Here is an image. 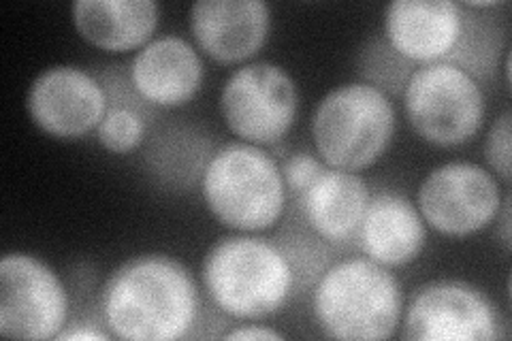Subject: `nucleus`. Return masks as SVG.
<instances>
[{"label": "nucleus", "mask_w": 512, "mask_h": 341, "mask_svg": "<svg viewBox=\"0 0 512 341\" xmlns=\"http://www.w3.org/2000/svg\"><path fill=\"white\" fill-rule=\"evenodd\" d=\"M312 292V316L323 335L348 341H382L397 335L404 288L393 269L367 256L333 261Z\"/></svg>", "instance_id": "nucleus-3"}, {"label": "nucleus", "mask_w": 512, "mask_h": 341, "mask_svg": "<svg viewBox=\"0 0 512 341\" xmlns=\"http://www.w3.org/2000/svg\"><path fill=\"white\" fill-rule=\"evenodd\" d=\"M414 69L416 64L399 54L384 35L367 37L357 52L359 81L382 90L391 99H402Z\"/></svg>", "instance_id": "nucleus-22"}, {"label": "nucleus", "mask_w": 512, "mask_h": 341, "mask_svg": "<svg viewBox=\"0 0 512 341\" xmlns=\"http://www.w3.org/2000/svg\"><path fill=\"white\" fill-rule=\"evenodd\" d=\"M370 199V186L359 173L327 167L291 205L320 239L346 250L357 246V233Z\"/></svg>", "instance_id": "nucleus-15"}, {"label": "nucleus", "mask_w": 512, "mask_h": 341, "mask_svg": "<svg viewBox=\"0 0 512 341\" xmlns=\"http://www.w3.org/2000/svg\"><path fill=\"white\" fill-rule=\"evenodd\" d=\"M222 339H278V341H282V339H286V335L274 327H269V324L246 322V324H239V327L229 329L222 335Z\"/></svg>", "instance_id": "nucleus-26"}, {"label": "nucleus", "mask_w": 512, "mask_h": 341, "mask_svg": "<svg viewBox=\"0 0 512 341\" xmlns=\"http://www.w3.org/2000/svg\"><path fill=\"white\" fill-rule=\"evenodd\" d=\"M203 303L195 275L165 252L128 258L109 273L96 297L103 327L126 341L190 339Z\"/></svg>", "instance_id": "nucleus-1"}, {"label": "nucleus", "mask_w": 512, "mask_h": 341, "mask_svg": "<svg viewBox=\"0 0 512 341\" xmlns=\"http://www.w3.org/2000/svg\"><path fill=\"white\" fill-rule=\"evenodd\" d=\"M397 133V109L389 94L348 81L318 101L310 135L329 169L359 173L387 154Z\"/></svg>", "instance_id": "nucleus-5"}, {"label": "nucleus", "mask_w": 512, "mask_h": 341, "mask_svg": "<svg viewBox=\"0 0 512 341\" xmlns=\"http://www.w3.org/2000/svg\"><path fill=\"white\" fill-rule=\"evenodd\" d=\"M199 188L207 211L235 233L276 229L288 209L278 158L244 141L214 150Z\"/></svg>", "instance_id": "nucleus-4"}, {"label": "nucleus", "mask_w": 512, "mask_h": 341, "mask_svg": "<svg viewBox=\"0 0 512 341\" xmlns=\"http://www.w3.org/2000/svg\"><path fill=\"white\" fill-rule=\"evenodd\" d=\"M99 79L107 92V111L96 128V141L109 154H131L146 143L156 109L141 99L120 67L103 69Z\"/></svg>", "instance_id": "nucleus-18"}, {"label": "nucleus", "mask_w": 512, "mask_h": 341, "mask_svg": "<svg viewBox=\"0 0 512 341\" xmlns=\"http://www.w3.org/2000/svg\"><path fill=\"white\" fill-rule=\"evenodd\" d=\"M71 20L77 35L96 50L126 54L154 39L160 5L156 0H77Z\"/></svg>", "instance_id": "nucleus-17"}, {"label": "nucleus", "mask_w": 512, "mask_h": 341, "mask_svg": "<svg viewBox=\"0 0 512 341\" xmlns=\"http://www.w3.org/2000/svg\"><path fill=\"white\" fill-rule=\"evenodd\" d=\"M416 137L434 148H459L483 131L487 94L480 81L451 62L416 67L402 94Z\"/></svg>", "instance_id": "nucleus-6"}, {"label": "nucleus", "mask_w": 512, "mask_h": 341, "mask_svg": "<svg viewBox=\"0 0 512 341\" xmlns=\"http://www.w3.org/2000/svg\"><path fill=\"white\" fill-rule=\"evenodd\" d=\"M71 297L58 271L32 252L0 258V335L9 339H56L69 327Z\"/></svg>", "instance_id": "nucleus-8"}, {"label": "nucleus", "mask_w": 512, "mask_h": 341, "mask_svg": "<svg viewBox=\"0 0 512 341\" xmlns=\"http://www.w3.org/2000/svg\"><path fill=\"white\" fill-rule=\"evenodd\" d=\"M280 162V171H282V180L288 192V205L297 201L303 192H306L316 177L327 169V165L320 160L318 154L312 152H293L286 158L278 160Z\"/></svg>", "instance_id": "nucleus-24"}, {"label": "nucleus", "mask_w": 512, "mask_h": 341, "mask_svg": "<svg viewBox=\"0 0 512 341\" xmlns=\"http://www.w3.org/2000/svg\"><path fill=\"white\" fill-rule=\"evenodd\" d=\"M506 190L510 188L478 162L451 160L423 177L414 203L429 229L463 239L489 229Z\"/></svg>", "instance_id": "nucleus-9"}, {"label": "nucleus", "mask_w": 512, "mask_h": 341, "mask_svg": "<svg viewBox=\"0 0 512 341\" xmlns=\"http://www.w3.org/2000/svg\"><path fill=\"white\" fill-rule=\"evenodd\" d=\"M510 190H506L504 201L500 207V214L495 216V235H498L502 248L506 252L512 250V233H510Z\"/></svg>", "instance_id": "nucleus-27"}, {"label": "nucleus", "mask_w": 512, "mask_h": 341, "mask_svg": "<svg viewBox=\"0 0 512 341\" xmlns=\"http://www.w3.org/2000/svg\"><path fill=\"white\" fill-rule=\"evenodd\" d=\"M498 307L483 288L434 280L416 288L397 335L410 341H493L506 337Z\"/></svg>", "instance_id": "nucleus-10"}, {"label": "nucleus", "mask_w": 512, "mask_h": 341, "mask_svg": "<svg viewBox=\"0 0 512 341\" xmlns=\"http://www.w3.org/2000/svg\"><path fill=\"white\" fill-rule=\"evenodd\" d=\"M26 111L47 137L79 141L101 126L107 92L99 75L79 64H52L30 81Z\"/></svg>", "instance_id": "nucleus-11"}, {"label": "nucleus", "mask_w": 512, "mask_h": 341, "mask_svg": "<svg viewBox=\"0 0 512 341\" xmlns=\"http://www.w3.org/2000/svg\"><path fill=\"white\" fill-rule=\"evenodd\" d=\"M357 246L370 261L397 269L414 263L427 246V224L406 194H372L357 233Z\"/></svg>", "instance_id": "nucleus-16"}, {"label": "nucleus", "mask_w": 512, "mask_h": 341, "mask_svg": "<svg viewBox=\"0 0 512 341\" xmlns=\"http://www.w3.org/2000/svg\"><path fill=\"white\" fill-rule=\"evenodd\" d=\"M461 32L455 0H393L382 13V35L416 67L446 62Z\"/></svg>", "instance_id": "nucleus-14"}, {"label": "nucleus", "mask_w": 512, "mask_h": 341, "mask_svg": "<svg viewBox=\"0 0 512 341\" xmlns=\"http://www.w3.org/2000/svg\"><path fill=\"white\" fill-rule=\"evenodd\" d=\"M205 297L239 322L276 316L293 299V271L274 239L235 233L218 239L201 265Z\"/></svg>", "instance_id": "nucleus-2"}, {"label": "nucleus", "mask_w": 512, "mask_h": 341, "mask_svg": "<svg viewBox=\"0 0 512 341\" xmlns=\"http://www.w3.org/2000/svg\"><path fill=\"white\" fill-rule=\"evenodd\" d=\"M512 113L506 109L489 126L483 143V156L487 169L498 177V180L508 188L510 186V152H512Z\"/></svg>", "instance_id": "nucleus-23"}, {"label": "nucleus", "mask_w": 512, "mask_h": 341, "mask_svg": "<svg viewBox=\"0 0 512 341\" xmlns=\"http://www.w3.org/2000/svg\"><path fill=\"white\" fill-rule=\"evenodd\" d=\"M271 20L265 0H199L190 7V35L201 54L231 67L263 50Z\"/></svg>", "instance_id": "nucleus-12"}, {"label": "nucleus", "mask_w": 512, "mask_h": 341, "mask_svg": "<svg viewBox=\"0 0 512 341\" xmlns=\"http://www.w3.org/2000/svg\"><path fill=\"white\" fill-rule=\"evenodd\" d=\"M506 52L508 28L498 9L474 11L461 5V32L455 50L446 62L455 64L480 84H485L498 73L500 60Z\"/></svg>", "instance_id": "nucleus-20"}, {"label": "nucleus", "mask_w": 512, "mask_h": 341, "mask_svg": "<svg viewBox=\"0 0 512 341\" xmlns=\"http://www.w3.org/2000/svg\"><path fill=\"white\" fill-rule=\"evenodd\" d=\"M56 339L60 341H107L114 339L105 327H99V324H82V322H73L71 327L64 329Z\"/></svg>", "instance_id": "nucleus-25"}, {"label": "nucleus", "mask_w": 512, "mask_h": 341, "mask_svg": "<svg viewBox=\"0 0 512 341\" xmlns=\"http://www.w3.org/2000/svg\"><path fill=\"white\" fill-rule=\"evenodd\" d=\"M274 241L293 271V299L310 292L338 254V248L320 239L295 209L278 229Z\"/></svg>", "instance_id": "nucleus-21"}, {"label": "nucleus", "mask_w": 512, "mask_h": 341, "mask_svg": "<svg viewBox=\"0 0 512 341\" xmlns=\"http://www.w3.org/2000/svg\"><path fill=\"white\" fill-rule=\"evenodd\" d=\"M212 154V141L192 126H169L156 137L152 135L146 152L150 171L158 177V182L188 190L197 182L201 184Z\"/></svg>", "instance_id": "nucleus-19"}, {"label": "nucleus", "mask_w": 512, "mask_h": 341, "mask_svg": "<svg viewBox=\"0 0 512 341\" xmlns=\"http://www.w3.org/2000/svg\"><path fill=\"white\" fill-rule=\"evenodd\" d=\"M135 92L154 109H178L199 94L205 79L197 45L180 35L154 37L126 67Z\"/></svg>", "instance_id": "nucleus-13"}, {"label": "nucleus", "mask_w": 512, "mask_h": 341, "mask_svg": "<svg viewBox=\"0 0 512 341\" xmlns=\"http://www.w3.org/2000/svg\"><path fill=\"white\" fill-rule=\"evenodd\" d=\"M299 86L276 62L252 60L227 77L220 90V113L229 131L244 143L276 145L299 116Z\"/></svg>", "instance_id": "nucleus-7"}]
</instances>
